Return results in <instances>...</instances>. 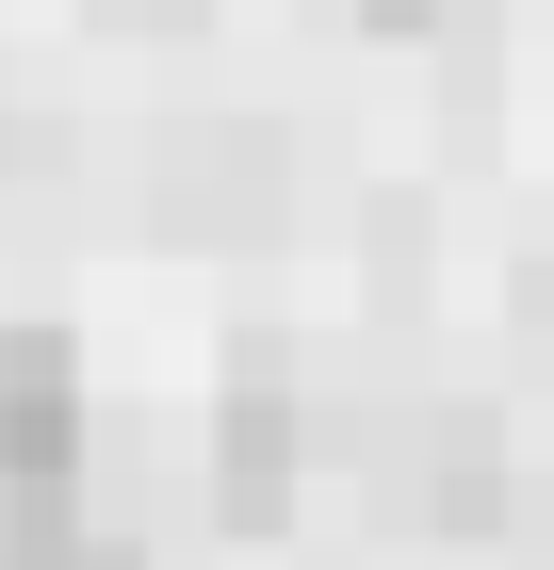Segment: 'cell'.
Returning <instances> with one entry per match:
<instances>
[{"label": "cell", "mask_w": 554, "mask_h": 570, "mask_svg": "<svg viewBox=\"0 0 554 570\" xmlns=\"http://www.w3.org/2000/svg\"><path fill=\"white\" fill-rule=\"evenodd\" d=\"M294 473H310L294 375H278V358H245V375H229V424H213V505L261 538V522H294Z\"/></svg>", "instance_id": "cell-1"}, {"label": "cell", "mask_w": 554, "mask_h": 570, "mask_svg": "<svg viewBox=\"0 0 554 570\" xmlns=\"http://www.w3.org/2000/svg\"><path fill=\"white\" fill-rule=\"evenodd\" d=\"M82 456V358L49 326H0V473H66Z\"/></svg>", "instance_id": "cell-2"}, {"label": "cell", "mask_w": 554, "mask_h": 570, "mask_svg": "<svg viewBox=\"0 0 554 570\" xmlns=\"http://www.w3.org/2000/svg\"><path fill=\"white\" fill-rule=\"evenodd\" d=\"M408 505H425V522H489V505H506V456H489V424H473V407H457V424H425V456H408Z\"/></svg>", "instance_id": "cell-3"}, {"label": "cell", "mask_w": 554, "mask_h": 570, "mask_svg": "<svg viewBox=\"0 0 554 570\" xmlns=\"http://www.w3.org/2000/svg\"><path fill=\"white\" fill-rule=\"evenodd\" d=\"M0 570H98L82 505H66V473H0Z\"/></svg>", "instance_id": "cell-4"}, {"label": "cell", "mask_w": 554, "mask_h": 570, "mask_svg": "<svg viewBox=\"0 0 554 570\" xmlns=\"http://www.w3.org/2000/svg\"><path fill=\"white\" fill-rule=\"evenodd\" d=\"M261 179H278V147H261V131H213V147H196V228H229V245H245V228H278V196H261Z\"/></svg>", "instance_id": "cell-5"}, {"label": "cell", "mask_w": 554, "mask_h": 570, "mask_svg": "<svg viewBox=\"0 0 554 570\" xmlns=\"http://www.w3.org/2000/svg\"><path fill=\"white\" fill-rule=\"evenodd\" d=\"M359 17H376V33H408V17H425V0H359Z\"/></svg>", "instance_id": "cell-6"}]
</instances>
